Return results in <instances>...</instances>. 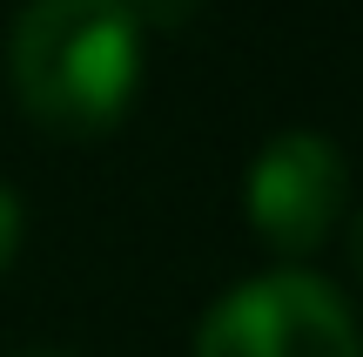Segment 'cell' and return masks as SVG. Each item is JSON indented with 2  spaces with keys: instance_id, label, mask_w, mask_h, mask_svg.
Masks as SVG:
<instances>
[{
  "instance_id": "cell-4",
  "label": "cell",
  "mask_w": 363,
  "mask_h": 357,
  "mask_svg": "<svg viewBox=\"0 0 363 357\" xmlns=\"http://www.w3.org/2000/svg\"><path fill=\"white\" fill-rule=\"evenodd\" d=\"M21 243H27V202L13 196V182H0V277L21 263Z\"/></svg>"
},
{
  "instance_id": "cell-5",
  "label": "cell",
  "mask_w": 363,
  "mask_h": 357,
  "mask_svg": "<svg viewBox=\"0 0 363 357\" xmlns=\"http://www.w3.org/2000/svg\"><path fill=\"white\" fill-rule=\"evenodd\" d=\"M135 21H142V34H182V27L202 13V0H128Z\"/></svg>"
},
{
  "instance_id": "cell-2",
  "label": "cell",
  "mask_w": 363,
  "mask_h": 357,
  "mask_svg": "<svg viewBox=\"0 0 363 357\" xmlns=\"http://www.w3.org/2000/svg\"><path fill=\"white\" fill-rule=\"evenodd\" d=\"M189 357H363V317L337 277L276 263L202 310Z\"/></svg>"
},
{
  "instance_id": "cell-6",
  "label": "cell",
  "mask_w": 363,
  "mask_h": 357,
  "mask_svg": "<svg viewBox=\"0 0 363 357\" xmlns=\"http://www.w3.org/2000/svg\"><path fill=\"white\" fill-rule=\"evenodd\" d=\"M343 250H350V277L363 283V202L343 216Z\"/></svg>"
},
{
  "instance_id": "cell-7",
  "label": "cell",
  "mask_w": 363,
  "mask_h": 357,
  "mask_svg": "<svg viewBox=\"0 0 363 357\" xmlns=\"http://www.w3.org/2000/svg\"><path fill=\"white\" fill-rule=\"evenodd\" d=\"M0 357H67V351H54V344H27V351H0Z\"/></svg>"
},
{
  "instance_id": "cell-3",
  "label": "cell",
  "mask_w": 363,
  "mask_h": 357,
  "mask_svg": "<svg viewBox=\"0 0 363 357\" xmlns=\"http://www.w3.org/2000/svg\"><path fill=\"white\" fill-rule=\"evenodd\" d=\"M350 216V155L323 128H276L249 155L242 223L283 263H310Z\"/></svg>"
},
{
  "instance_id": "cell-1",
  "label": "cell",
  "mask_w": 363,
  "mask_h": 357,
  "mask_svg": "<svg viewBox=\"0 0 363 357\" xmlns=\"http://www.w3.org/2000/svg\"><path fill=\"white\" fill-rule=\"evenodd\" d=\"M7 94L40 135L94 142L142 94L148 34L128 0H27L7 27Z\"/></svg>"
}]
</instances>
